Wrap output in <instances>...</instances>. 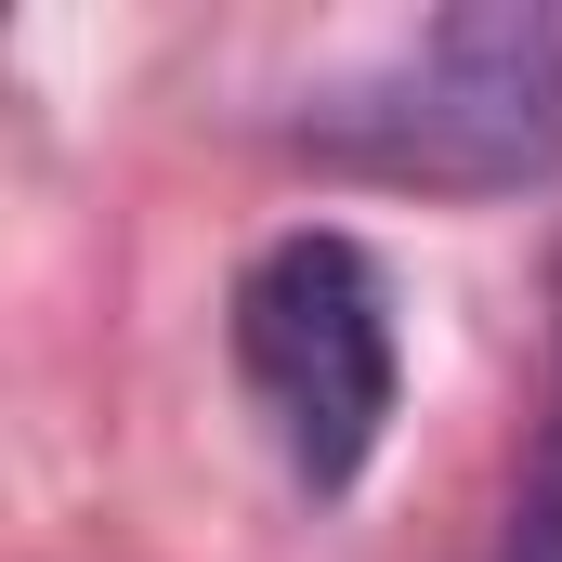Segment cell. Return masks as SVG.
Returning a JSON list of instances; mask_svg holds the SVG:
<instances>
[{
	"label": "cell",
	"instance_id": "1",
	"mask_svg": "<svg viewBox=\"0 0 562 562\" xmlns=\"http://www.w3.org/2000/svg\"><path fill=\"white\" fill-rule=\"evenodd\" d=\"M288 144L353 170V183H406V196L550 183L562 170V13L550 0L431 13L406 40L353 53L340 79H314V105L288 119Z\"/></svg>",
	"mask_w": 562,
	"mask_h": 562
},
{
	"label": "cell",
	"instance_id": "2",
	"mask_svg": "<svg viewBox=\"0 0 562 562\" xmlns=\"http://www.w3.org/2000/svg\"><path fill=\"white\" fill-rule=\"evenodd\" d=\"M236 380L276 431V458L314 497H353L380 431L406 406V340H393V276L367 236L301 223L236 276Z\"/></svg>",
	"mask_w": 562,
	"mask_h": 562
}]
</instances>
